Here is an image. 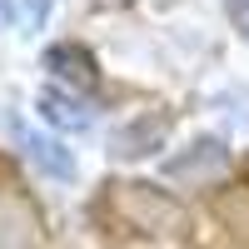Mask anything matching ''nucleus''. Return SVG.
Listing matches in <instances>:
<instances>
[{
    "label": "nucleus",
    "instance_id": "obj_5",
    "mask_svg": "<svg viewBox=\"0 0 249 249\" xmlns=\"http://www.w3.org/2000/svg\"><path fill=\"white\" fill-rule=\"evenodd\" d=\"M45 70L55 75V85H65V90H90L95 80H100V65H95V55L85 45H75V40H60V45L45 50Z\"/></svg>",
    "mask_w": 249,
    "mask_h": 249
},
{
    "label": "nucleus",
    "instance_id": "obj_2",
    "mask_svg": "<svg viewBox=\"0 0 249 249\" xmlns=\"http://www.w3.org/2000/svg\"><path fill=\"white\" fill-rule=\"evenodd\" d=\"M224 170H230V150H224V140H214V135H199L190 150H179L164 164V175L175 184H184V190H210Z\"/></svg>",
    "mask_w": 249,
    "mask_h": 249
},
{
    "label": "nucleus",
    "instance_id": "obj_4",
    "mask_svg": "<svg viewBox=\"0 0 249 249\" xmlns=\"http://www.w3.org/2000/svg\"><path fill=\"white\" fill-rule=\"evenodd\" d=\"M164 135H170V115H140L130 124H120L110 135V155L115 160H144L164 150Z\"/></svg>",
    "mask_w": 249,
    "mask_h": 249
},
{
    "label": "nucleus",
    "instance_id": "obj_1",
    "mask_svg": "<svg viewBox=\"0 0 249 249\" xmlns=\"http://www.w3.org/2000/svg\"><path fill=\"white\" fill-rule=\"evenodd\" d=\"M110 210L140 234H175L184 224V210L160 190V184H144V179H120L110 184Z\"/></svg>",
    "mask_w": 249,
    "mask_h": 249
},
{
    "label": "nucleus",
    "instance_id": "obj_6",
    "mask_svg": "<svg viewBox=\"0 0 249 249\" xmlns=\"http://www.w3.org/2000/svg\"><path fill=\"white\" fill-rule=\"evenodd\" d=\"M15 140L25 144V160H30L45 179H60V184H70V179H75V155H70L55 135H40V130L15 124Z\"/></svg>",
    "mask_w": 249,
    "mask_h": 249
},
{
    "label": "nucleus",
    "instance_id": "obj_3",
    "mask_svg": "<svg viewBox=\"0 0 249 249\" xmlns=\"http://www.w3.org/2000/svg\"><path fill=\"white\" fill-rule=\"evenodd\" d=\"M35 110H40L45 124L70 130V135H80V130H90V124H95V105H90L85 95L65 90V85H45V90L35 95Z\"/></svg>",
    "mask_w": 249,
    "mask_h": 249
}]
</instances>
